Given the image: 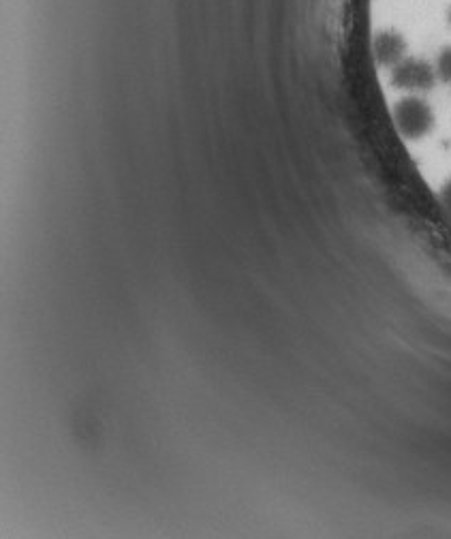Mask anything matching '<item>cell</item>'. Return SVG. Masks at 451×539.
<instances>
[{
    "instance_id": "cell-1",
    "label": "cell",
    "mask_w": 451,
    "mask_h": 539,
    "mask_svg": "<svg viewBox=\"0 0 451 539\" xmlns=\"http://www.w3.org/2000/svg\"><path fill=\"white\" fill-rule=\"evenodd\" d=\"M394 118L398 131L407 137V140H422L424 135L432 131L434 125V114L430 110V105L419 97L402 99L396 105Z\"/></svg>"
},
{
    "instance_id": "cell-2",
    "label": "cell",
    "mask_w": 451,
    "mask_h": 539,
    "mask_svg": "<svg viewBox=\"0 0 451 539\" xmlns=\"http://www.w3.org/2000/svg\"><path fill=\"white\" fill-rule=\"evenodd\" d=\"M434 77H437V71L419 58H402L394 67V84L402 90H430L434 86Z\"/></svg>"
},
{
    "instance_id": "cell-3",
    "label": "cell",
    "mask_w": 451,
    "mask_h": 539,
    "mask_svg": "<svg viewBox=\"0 0 451 539\" xmlns=\"http://www.w3.org/2000/svg\"><path fill=\"white\" fill-rule=\"evenodd\" d=\"M407 52V45L398 33H381L375 39V56L381 65L396 67Z\"/></svg>"
},
{
    "instance_id": "cell-4",
    "label": "cell",
    "mask_w": 451,
    "mask_h": 539,
    "mask_svg": "<svg viewBox=\"0 0 451 539\" xmlns=\"http://www.w3.org/2000/svg\"><path fill=\"white\" fill-rule=\"evenodd\" d=\"M434 71H437V73L443 77V80L451 82V48H445V50L441 52L439 63H437V69H434Z\"/></svg>"
},
{
    "instance_id": "cell-5",
    "label": "cell",
    "mask_w": 451,
    "mask_h": 539,
    "mask_svg": "<svg viewBox=\"0 0 451 539\" xmlns=\"http://www.w3.org/2000/svg\"><path fill=\"white\" fill-rule=\"evenodd\" d=\"M441 197H443V206H445V210L449 212V217H451V180L445 184Z\"/></svg>"
},
{
    "instance_id": "cell-6",
    "label": "cell",
    "mask_w": 451,
    "mask_h": 539,
    "mask_svg": "<svg viewBox=\"0 0 451 539\" xmlns=\"http://www.w3.org/2000/svg\"><path fill=\"white\" fill-rule=\"evenodd\" d=\"M449 22H451V11H449Z\"/></svg>"
}]
</instances>
